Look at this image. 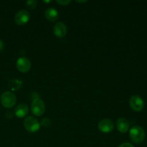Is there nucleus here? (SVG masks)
Instances as JSON below:
<instances>
[{"label": "nucleus", "mask_w": 147, "mask_h": 147, "mask_svg": "<svg viewBox=\"0 0 147 147\" xmlns=\"http://www.w3.org/2000/svg\"><path fill=\"white\" fill-rule=\"evenodd\" d=\"M145 131L140 126H134L129 131V137L132 142L136 144H142L145 139Z\"/></svg>", "instance_id": "obj_1"}, {"label": "nucleus", "mask_w": 147, "mask_h": 147, "mask_svg": "<svg viewBox=\"0 0 147 147\" xmlns=\"http://www.w3.org/2000/svg\"><path fill=\"white\" fill-rule=\"evenodd\" d=\"M1 103L6 109H11L17 103V97L12 92L5 91L1 96Z\"/></svg>", "instance_id": "obj_2"}, {"label": "nucleus", "mask_w": 147, "mask_h": 147, "mask_svg": "<svg viewBox=\"0 0 147 147\" xmlns=\"http://www.w3.org/2000/svg\"><path fill=\"white\" fill-rule=\"evenodd\" d=\"M24 126L30 133H36L40 129V123L36 118L27 116L24 121Z\"/></svg>", "instance_id": "obj_3"}, {"label": "nucleus", "mask_w": 147, "mask_h": 147, "mask_svg": "<svg viewBox=\"0 0 147 147\" xmlns=\"http://www.w3.org/2000/svg\"><path fill=\"white\" fill-rule=\"evenodd\" d=\"M31 111L33 115L40 116L45 111V104L40 98H36L32 100L31 104Z\"/></svg>", "instance_id": "obj_4"}, {"label": "nucleus", "mask_w": 147, "mask_h": 147, "mask_svg": "<svg viewBox=\"0 0 147 147\" xmlns=\"http://www.w3.org/2000/svg\"><path fill=\"white\" fill-rule=\"evenodd\" d=\"M129 106L133 111L139 112L143 110L144 108V101L142 97L134 95L131 96L129 99Z\"/></svg>", "instance_id": "obj_5"}, {"label": "nucleus", "mask_w": 147, "mask_h": 147, "mask_svg": "<svg viewBox=\"0 0 147 147\" xmlns=\"http://www.w3.org/2000/svg\"><path fill=\"white\" fill-rule=\"evenodd\" d=\"M30 19V14L26 9H21L16 13L14 16V22L18 25L27 24Z\"/></svg>", "instance_id": "obj_6"}, {"label": "nucleus", "mask_w": 147, "mask_h": 147, "mask_svg": "<svg viewBox=\"0 0 147 147\" xmlns=\"http://www.w3.org/2000/svg\"><path fill=\"white\" fill-rule=\"evenodd\" d=\"M99 131L102 133L109 134L113 131L114 129V123L109 119H104L100 121L98 125Z\"/></svg>", "instance_id": "obj_7"}, {"label": "nucleus", "mask_w": 147, "mask_h": 147, "mask_svg": "<svg viewBox=\"0 0 147 147\" xmlns=\"http://www.w3.org/2000/svg\"><path fill=\"white\" fill-rule=\"evenodd\" d=\"M17 67L22 73H27L31 68V62L27 57H20L17 60Z\"/></svg>", "instance_id": "obj_8"}, {"label": "nucleus", "mask_w": 147, "mask_h": 147, "mask_svg": "<svg viewBox=\"0 0 147 147\" xmlns=\"http://www.w3.org/2000/svg\"><path fill=\"white\" fill-rule=\"evenodd\" d=\"M53 32L55 35L59 38L64 37L67 32V26L63 22H57L53 27Z\"/></svg>", "instance_id": "obj_9"}, {"label": "nucleus", "mask_w": 147, "mask_h": 147, "mask_svg": "<svg viewBox=\"0 0 147 147\" xmlns=\"http://www.w3.org/2000/svg\"><path fill=\"white\" fill-rule=\"evenodd\" d=\"M29 112V108L25 103H20L14 109V115L20 119L24 118Z\"/></svg>", "instance_id": "obj_10"}, {"label": "nucleus", "mask_w": 147, "mask_h": 147, "mask_svg": "<svg viewBox=\"0 0 147 147\" xmlns=\"http://www.w3.org/2000/svg\"><path fill=\"white\" fill-rule=\"evenodd\" d=\"M45 17L52 22H55L59 19V12L55 8L49 7L45 11Z\"/></svg>", "instance_id": "obj_11"}, {"label": "nucleus", "mask_w": 147, "mask_h": 147, "mask_svg": "<svg viewBox=\"0 0 147 147\" xmlns=\"http://www.w3.org/2000/svg\"><path fill=\"white\" fill-rule=\"evenodd\" d=\"M129 126H130V124H129V121L125 118H119L116 121L117 130L122 134L126 133L129 131Z\"/></svg>", "instance_id": "obj_12"}, {"label": "nucleus", "mask_w": 147, "mask_h": 147, "mask_svg": "<svg viewBox=\"0 0 147 147\" xmlns=\"http://www.w3.org/2000/svg\"><path fill=\"white\" fill-rule=\"evenodd\" d=\"M22 86V81L20 79H11L9 82V86L11 90H17Z\"/></svg>", "instance_id": "obj_13"}, {"label": "nucleus", "mask_w": 147, "mask_h": 147, "mask_svg": "<svg viewBox=\"0 0 147 147\" xmlns=\"http://www.w3.org/2000/svg\"><path fill=\"white\" fill-rule=\"evenodd\" d=\"M26 4H27L29 9H34L37 7V1H36V0H30V1H26Z\"/></svg>", "instance_id": "obj_14"}, {"label": "nucleus", "mask_w": 147, "mask_h": 147, "mask_svg": "<svg viewBox=\"0 0 147 147\" xmlns=\"http://www.w3.org/2000/svg\"><path fill=\"white\" fill-rule=\"evenodd\" d=\"M51 125V121L48 118H44L40 123V126H43L44 128H48Z\"/></svg>", "instance_id": "obj_15"}, {"label": "nucleus", "mask_w": 147, "mask_h": 147, "mask_svg": "<svg viewBox=\"0 0 147 147\" xmlns=\"http://www.w3.org/2000/svg\"><path fill=\"white\" fill-rule=\"evenodd\" d=\"M56 2L62 6H66L67 5V4H70V3L71 2V1H70V0H57Z\"/></svg>", "instance_id": "obj_16"}, {"label": "nucleus", "mask_w": 147, "mask_h": 147, "mask_svg": "<svg viewBox=\"0 0 147 147\" xmlns=\"http://www.w3.org/2000/svg\"><path fill=\"white\" fill-rule=\"evenodd\" d=\"M118 147H134V146L131 143H129V142H125V143H122Z\"/></svg>", "instance_id": "obj_17"}, {"label": "nucleus", "mask_w": 147, "mask_h": 147, "mask_svg": "<svg viewBox=\"0 0 147 147\" xmlns=\"http://www.w3.org/2000/svg\"><path fill=\"white\" fill-rule=\"evenodd\" d=\"M4 48V42L0 39V52H1V50H3V49Z\"/></svg>", "instance_id": "obj_18"}, {"label": "nucleus", "mask_w": 147, "mask_h": 147, "mask_svg": "<svg viewBox=\"0 0 147 147\" xmlns=\"http://www.w3.org/2000/svg\"><path fill=\"white\" fill-rule=\"evenodd\" d=\"M77 2H80V3H84V2H86L87 1H76Z\"/></svg>", "instance_id": "obj_19"}, {"label": "nucleus", "mask_w": 147, "mask_h": 147, "mask_svg": "<svg viewBox=\"0 0 147 147\" xmlns=\"http://www.w3.org/2000/svg\"><path fill=\"white\" fill-rule=\"evenodd\" d=\"M52 1H43V2H45V3H50V2H51Z\"/></svg>", "instance_id": "obj_20"}]
</instances>
